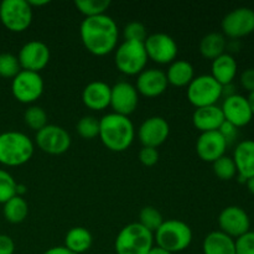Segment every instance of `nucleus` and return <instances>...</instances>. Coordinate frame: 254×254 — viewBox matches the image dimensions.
Returning a JSON list of instances; mask_svg holds the SVG:
<instances>
[{"label":"nucleus","mask_w":254,"mask_h":254,"mask_svg":"<svg viewBox=\"0 0 254 254\" xmlns=\"http://www.w3.org/2000/svg\"><path fill=\"white\" fill-rule=\"evenodd\" d=\"M79 36L87 51L94 56H106L117 49L119 29L109 15L86 17L79 26Z\"/></svg>","instance_id":"obj_1"},{"label":"nucleus","mask_w":254,"mask_h":254,"mask_svg":"<svg viewBox=\"0 0 254 254\" xmlns=\"http://www.w3.org/2000/svg\"><path fill=\"white\" fill-rule=\"evenodd\" d=\"M98 136L107 149L114 153H122L133 144L135 129L129 117L108 113L99 119Z\"/></svg>","instance_id":"obj_2"},{"label":"nucleus","mask_w":254,"mask_h":254,"mask_svg":"<svg viewBox=\"0 0 254 254\" xmlns=\"http://www.w3.org/2000/svg\"><path fill=\"white\" fill-rule=\"evenodd\" d=\"M34 143L21 131H5L0 134V164L5 166H20L34 155Z\"/></svg>","instance_id":"obj_3"},{"label":"nucleus","mask_w":254,"mask_h":254,"mask_svg":"<svg viewBox=\"0 0 254 254\" xmlns=\"http://www.w3.org/2000/svg\"><path fill=\"white\" fill-rule=\"evenodd\" d=\"M156 246L173 254L183 252L192 242V230L186 222L180 220H166L154 233Z\"/></svg>","instance_id":"obj_4"},{"label":"nucleus","mask_w":254,"mask_h":254,"mask_svg":"<svg viewBox=\"0 0 254 254\" xmlns=\"http://www.w3.org/2000/svg\"><path fill=\"white\" fill-rule=\"evenodd\" d=\"M154 247V233L139 222L129 223L119 231L114 242L117 254H149Z\"/></svg>","instance_id":"obj_5"},{"label":"nucleus","mask_w":254,"mask_h":254,"mask_svg":"<svg viewBox=\"0 0 254 254\" xmlns=\"http://www.w3.org/2000/svg\"><path fill=\"white\" fill-rule=\"evenodd\" d=\"M148 60L144 42L123 41L114 55L117 68L127 76H136L143 72Z\"/></svg>","instance_id":"obj_6"},{"label":"nucleus","mask_w":254,"mask_h":254,"mask_svg":"<svg viewBox=\"0 0 254 254\" xmlns=\"http://www.w3.org/2000/svg\"><path fill=\"white\" fill-rule=\"evenodd\" d=\"M222 88L211 74L196 76L188 86V99L195 108L216 106L222 97Z\"/></svg>","instance_id":"obj_7"},{"label":"nucleus","mask_w":254,"mask_h":254,"mask_svg":"<svg viewBox=\"0 0 254 254\" xmlns=\"http://www.w3.org/2000/svg\"><path fill=\"white\" fill-rule=\"evenodd\" d=\"M0 21L10 31H25L32 22V7L26 0H4L0 4Z\"/></svg>","instance_id":"obj_8"},{"label":"nucleus","mask_w":254,"mask_h":254,"mask_svg":"<svg viewBox=\"0 0 254 254\" xmlns=\"http://www.w3.org/2000/svg\"><path fill=\"white\" fill-rule=\"evenodd\" d=\"M44 79L37 72L21 69L12 78L11 92L16 101L24 104H31L36 102L44 93Z\"/></svg>","instance_id":"obj_9"},{"label":"nucleus","mask_w":254,"mask_h":254,"mask_svg":"<svg viewBox=\"0 0 254 254\" xmlns=\"http://www.w3.org/2000/svg\"><path fill=\"white\" fill-rule=\"evenodd\" d=\"M40 150L50 155H61L71 146V136L66 129L55 124H47L35 136Z\"/></svg>","instance_id":"obj_10"},{"label":"nucleus","mask_w":254,"mask_h":254,"mask_svg":"<svg viewBox=\"0 0 254 254\" xmlns=\"http://www.w3.org/2000/svg\"><path fill=\"white\" fill-rule=\"evenodd\" d=\"M144 47L148 59L159 64H171L175 61L179 51L175 40L164 32L148 35L144 41Z\"/></svg>","instance_id":"obj_11"},{"label":"nucleus","mask_w":254,"mask_h":254,"mask_svg":"<svg viewBox=\"0 0 254 254\" xmlns=\"http://www.w3.org/2000/svg\"><path fill=\"white\" fill-rule=\"evenodd\" d=\"M223 35L231 39H240L254 31V10L241 6L232 10L223 17L221 22Z\"/></svg>","instance_id":"obj_12"},{"label":"nucleus","mask_w":254,"mask_h":254,"mask_svg":"<svg viewBox=\"0 0 254 254\" xmlns=\"http://www.w3.org/2000/svg\"><path fill=\"white\" fill-rule=\"evenodd\" d=\"M50 56H51L50 49L45 42L32 40V41L26 42L20 49L17 60H19L21 69L40 73V71H42L49 64Z\"/></svg>","instance_id":"obj_13"},{"label":"nucleus","mask_w":254,"mask_h":254,"mask_svg":"<svg viewBox=\"0 0 254 254\" xmlns=\"http://www.w3.org/2000/svg\"><path fill=\"white\" fill-rule=\"evenodd\" d=\"M218 226L221 232L235 240L251 231V218L240 206H228L221 211L218 216Z\"/></svg>","instance_id":"obj_14"},{"label":"nucleus","mask_w":254,"mask_h":254,"mask_svg":"<svg viewBox=\"0 0 254 254\" xmlns=\"http://www.w3.org/2000/svg\"><path fill=\"white\" fill-rule=\"evenodd\" d=\"M139 104V93L135 86L129 82H118L112 87L111 106L113 113L129 117Z\"/></svg>","instance_id":"obj_15"},{"label":"nucleus","mask_w":254,"mask_h":254,"mask_svg":"<svg viewBox=\"0 0 254 254\" xmlns=\"http://www.w3.org/2000/svg\"><path fill=\"white\" fill-rule=\"evenodd\" d=\"M170 134V126L163 117H150L140 124L138 129V139L143 146L158 148L165 143Z\"/></svg>","instance_id":"obj_16"},{"label":"nucleus","mask_w":254,"mask_h":254,"mask_svg":"<svg viewBox=\"0 0 254 254\" xmlns=\"http://www.w3.org/2000/svg\"><path fill=\"white\" fill-rule=\"evenodd\" d=\"M221 109H222L225 121L237 128L246 127L253 119V113L251 111L248 99L241 94L236 93L233 96L226 97Z\"/></svg>","instance_id":"obj_17"},{"label":"nucleus","mask_w":254,"mask_h":254,"mask_svg":"<svg viewBox=\"0 0 254 254\" xmlns=\"http://www.w3.org/2000/svg\"><path fill=\"white\" fill-rule=\"evenodd\" d=\"M228 144L218 130L201 133L196 140V153L198 158L206 163H215L222 158Z\"/></svg>","instance_id":"obj_18"},{"label":"nucleus","mask_w":254,"mask_h":254,"mask_svg":"<svg viewBox=\"0 0 254 254\" xmlns=\"http://www.w3.org/2000/svg\"><path fill=\"white\" fill-rule=\"evenodd\" d=\"M169 86L165 72L158 68H145L138 74L136 91L146 98H155L161 96Z\"/></svg>","instance_id":"obj_19"},{"label":"nucleus","mask_w":254,"mask_h":254,"mask_svg":"<svg viewBox=\"0 0 254 254\" xmlns=\"http://www.w3.org/2000/svg\"><path fill=\"white\" fill-rule=\"evenodd\" d=\"M112 87L103 81L89 82L82 92V102L92 111H103L111 106Z\"/></svg>","instance_id":"obj_20"},{"label":"nucleus","mask_w":254,"mask_h":254,"mask_svg":"<svg viewBox=\"0 0 254 254\" xmlns=\"http://www.w3.org/2000/svg\"><path fill=\"white\" fill-rule=\"evenodd\" d=\"M192 123L201 133L215 131L218 130L221 126L225 123V117H223L221 107H202V108H196V111L193 112Z\"/></svg>","instance_id":"obj_21"},{"label":"nucleus","mask_w":254,"mask_h":254,"mask_svg":"<svg viewBox=\"0 0 254 254\" xmlns=\"http://www.w3.org/2000/svg\"><path fill=\"white\" fill-rule=\"evenodd\" d=\"M233 161L241 178L248 179L254 176V140L247 139L237 144L233 151Z\"/></svg>","instance_id":"obj_22"},{"label":"nucleus","mask_w":254,"mask_h":254,"mask_svg":"<svg viewBox=\"0 0 254 254\" xmlns=\"http://www.w3.org/2000/svg\"><path fill=\"white\" fill-rule=\"evenodd\" d=\"M237 62L235 57L230 54H223L215 59L211 64V76L221 84L227 86L231 84L237 74Z\"/></svg>","instance_id":"obj_23"},{"label":"nucleus","mask_w":254,"mask_h":254,"mask_svg":"<svg viewBox=\"0 0 254 254\" xmlns=\"http://www.w3.org/2000/svg\"><path fill=\"white\" fill-rule=\"evenodd\" d=\"M203 254H236L235 240L221 231L208 233L202 243Z\"/></svg>","instance_id":"obj_24"},{"label":"nucleus","mask_w":254,"mask_h":254,"mask_svg":"<svg viewBox=\"0 0 254 254\" xmlns=\"http://www.w3.org/2000/svg\"><path fill=\"white\" fill-rule=\"evenodd\" d=\"M165 74L169 84L175 87H188L195 78V69L186 60H175L171 62Z\"/></svg>","instance_id":"obj_25"},{"label":"nucleus","mask_w":254,"mask_h":254,"mask_svg":"<svg viewBox=\"0 0 254 254\" xmlns=\"http://www.w3.org/2000/svg\"><path fill=\"white\" fill-rule=\"evenodd\" d=\"M93 243L91 232L84 227H73L66 233L64 247L73 254H82L91 248Z\"/></svg>","instance_id":"obj_26"},{"label":"nucleus","mask_w":254,"mask_h":254,"mask_svg":"<svg viewBox=\"0 0 254 254\" xmlns=\"http://www.w3.org/2000/svg\"><path fill=\"white\" fill-rule=\"evenodd\" d=\"M227 41L221 32H210L205 35L200 41V52L205 59L215 60L225 54Z\"/></svg>","instance_id":"obj_27"},{"label":"nucleus","mask_w":254,"mask_h":254,"mask_svg":"<svg viewBox=\"0 0 254 254\" xmlns=\"http://www.w3.org/2000/svg\"><path fill=\"white\" fill-rule=\"evenodd\" d=\"M4 217L10 223H21L29 215V205L21 196H14L4 203Z\"/></svg>","instance_id":"obj_28"},{"label":"nucleus","mask_w":254,"mask_h":254,"mask_svg":"<svg viewBox=\"0 0 254 254\" xmlns=\"http://www.w3.org/2000/svg\"><path fill=\"white\" fill-rule=\"evenodd\" d=\"M77 9L86 17L98 16L106 14L108 7L111 6L109 0H76L74 1Z\"/></svg>","instance_id":"obj_29"},{"label":"nucleus","mask_w":254,"mask_h":254,"mask_svg":"<svg viewBox=\"0 0 254 254\" xmlns=\"http://www.w3.org/2000/svg\"><path fill=\"white\" fill-rule=\"evenodd\" d=\"M163 215L158 208L153 207V206H146V207L141 208L140 213H139V223L150 231L151 233H155L158 228L163 225Z\"/></svg>","instance_id":"obj_30"},{"label":"nucleus","mask_w":254,"mask_h":254,"mask_svg":"<svg viewBox=\"0 0 254 254\" xmlns=\"http://www.w3.org/2000/svg\"><path fill=\"white\" fill-rule=\"evenodd\" d=\"M25 124L32 130H41L47 126V113L39 106H31L24 113Z\"/></svg>","instance_id":"obj_31"},{"label":"nucleus","mask_w":254,"mask_h":254,"mask_svg":"<svg viewBox=\"0 0 254 254\" xmlns=\"http://www.w3.org/2000/svg\"><path fill=\"white\" fill-rule=\"evenodd\" d=\"M212 168L213 173H215V175L217 176L220 180L228 181L237 175L236 164L235 161H233V159L230 158V156L223 155L222 158L217 159L215 163H212Z\"/></svg>","instance_id":"obj_32"},{"label":"nucleus","mask_w":254,"mask_h":254,"mask_svg":"<svg viewBox=\"0 0 254 254\" xmlns=\"http://www.w3.org/2000/svg\"><path fill=\"white\" fill-rule=\"evenodd\" d=\"M77 133L81 138L91 140L99 135V119L93 116H84L77 122Z\"/></svg>","instance_id":"obj_33"},{"label":"nucleus","mask_w":254,"mask_h":254,"mask_svg":"<svg viewBox=\"0 0 254 254\" xmlns=\"http://www.w3.org/2000/svg\"><path fill=\"white\" fill-rule=\"evenodd\" d=\"M21 71V66L15 55L4 52L0 54V76L4 78H14Z\"/></svg>","instance_id":"obj_34"},{"label":"nucleus","mask_w":254,"mask_h":254,"mask_svg":"<svg viewBox=\"0 0 254 254\" xmlns=\"http://www.w3.org/2000/svg\"><path fill=\"white\" fill-rule=\"evenodd\" d=\"M16 181L11 174L0 170V203H5L16 196Z\"/></svg>","instance_id":"obj_35"},{"label":"nucleus","mask_w":254,"mask_h":254,"mask_svg":"<svg viewBox=\"0 0 254 254\" xmlns=\"http://www.w3.org/2000/svg\"><path fill=\"white\" fill-rule=\"evenodd\" d=\"M124 41H135V42H144L148 37L146 27L144 24L139 21H131L126 25L123 30Z\"/></svg>","instance_id":"obj_36"},{"label":"nucleus","mask_w":254,"mask_h":254,"mask_svg":"<svg viewBox=\"0 0 254 254\" xmlns=\"http://www.w3.org/2000/svg\"><path fill=\"white\" fill-rule=\"evenodd\" d=\"M236 254H254V231L236 238Z\"/></svg>","instance_id":"obj_37"},{"label":"nucleus","mask_w":254,"mask_h":254,"mask_svg":"<svg viewBox=\"0 0 254 254\" xmlns=\"http://www.w3.org/2000/svg\"><path fill=\"white\" fill-rule=\"evenodd\" d=\"M139 160L144 166H154L159 161L158 149L143 146L139 151Z\"/></svg>","instance_id":"obj_38"},{"label":"nucleus","mask_w":254,"mask_h":254,"mask_svg":"<svg viewBox=\"0 0 254 254\" xmlns=\"http://www.w3.org/2000/svg\"><path fill=\"white\" fill-rule=\"evenodd\" d=\"M218 131L222 134V136L225 138V140L227 141L228 145H230L232 141H235L236 138H237V135H238L237 127H235L233 124L228 123V122H226V121H225V123L221 126V128L218 129Z\"/></svg>","instance_id":"obj_39"},{"label":"nucleus","mask_w":254,"mask_h":254,"mask_svg":"<svg viewBox=\"0 0 254 254\" xmlns=\"http://www.w3.org/2000/svg\"><path fill=\"white\" fill-rule=\"evenodd\" d=\"M241 84L246 91L254 92V68H247L241 74Z\"/></svg>","instance_id":"obj_40"},{"label":"nucleus","mask_w":254,"mask_h":254,"mask_svg":"<svg viewBox=\"0 0 254 254\" xmlns=\"http://www.w3.org/2000/svg\"><path fill=\"white\" fill-rule=\"evenodd\" d=\"M15 243L11 237L6 235H0V254H14Z\"/></svg>","instance_id":"obj_41"},{"label":"nucleus","mask_w":254,"mask_h":254,"mask_svg":"<svg viewBox=\"0 0 254 254\" xmlns=\"http://www.w3.org/2000/svg\"><path fill=\"white\" fill-rule=\"evenodd\" d=\"M42 254H73L71 251L67 250L64 246H57V247H51L47 251H45Z\"/></svg>","instance_id":"obj_42"},{"label":"nucleus","mask_w":254,"mask_h":254,"mask_svg":"<svg viewBox=\"0 0 254 254\" xmlns=\"http://www.w3.org/2000/svg\"><path fill=\"white\" fill-rule=\"evenodd\" d=\"M149 254H173V253L164 250V248L159 247V246H154V247L150 250V252H149Z\"/></svg>","instance_id":"obj_43"},{"label":"nucleus","mask_w":254,"mask_h":254,"mask_svg":"<svg viewBox=\"0 0 254 254\" xmlns=\"http://www.w3.org/2000/svg\"><path fill=\"white\" fill-rule=\"evenodd\" d=\"M30 4V6H44V5H47L49 4V1L47 0H42V1H34V0H30V1H27Z\"/></svg>","instance_id":"obj_44"},{"label":"nucleus","mask_w":254,"mask_h":254,"mask_svg":"<svg viewBox=\"0 0 254 254\" xmlns=\"http://www.w3.org/2000/svg\"><path fill=\"white\" fill-rule=\"evenodd\" d=\"M246 185H247V188H248V190H250V192L254 196V176H253V178L248 179L247 184H246Z\"/></svg>","instance_id":"obj_45"},{"label":"nucleus","mask_w":254,"mask_h":254,"mask_svg":"<svg viewBox=\"0 0 254 254\" xmlns=\"http://www.w3.org/2000/svg\"><path fill=\"white\" fill-rule=\"evenodd\" d=\"M247 99H248V103H250L251 111H252L253 117H254V92H251L250 96L247 97Z\"/></svg>","instance_id":"obj_46"}]
</instances>
